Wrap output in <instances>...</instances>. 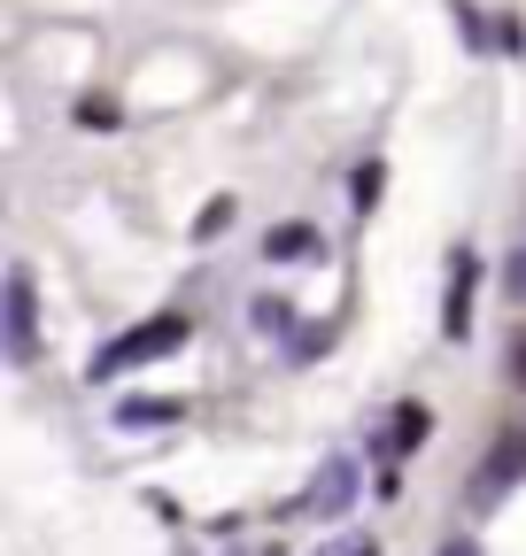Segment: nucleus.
<instances>
[{
	"mask_svg": "<svg viewBox=\"0 0 526 556\" xmlns=\"http://www.w3.org/2000/svg\"><path fill=\"white\" fill-rule=\"evenodd\" d=\"M518 479H526V426H503L473 464V510H496Z\"/></svg>",
	"mask_w": 526,
	"mask_h": 556,
	"instance_id": "nucleus-2",
	"label": "nucleus"
},
{
	"mask_svg": "<svg viewBox=\"0 0 526 556\" xmlns=\"http://www.w3.org/2000/svg\"><path fill=\"white\" fill-rule=\"evenodd\" d=\"M186 340H193V317L163 309V317H148V325H132V332L101 340V356L86 364V379H116V371H140V364H163L171 348H186Z\"/></svg>",
	"mask_w": 526,
	"mask_h": 556,
	"instance_id": "nucleus-1",
	"label": "nucleus"
},
{
	"mask_svg": "<svg viewBox=\"0 0 526 556\" xmlns=\"http://www.w3.org/2000/svg\"><path fill=\"white\" fill-rule=\"evenodd\" d=\"M473 287H480L473 255H456L449 263V302H441V340H465L473 332Z\"/></svg>",
	"mask_w": 526,
	"mask_h": 556,
	"instance_id": "nucleus-5",
	"label": "nucleus"
},
{
	"mask_svg": "<svg viewBox=\"0 0 526 556\" xmlns=\"http://www.w3.org/2000/svg\"><path fill=\"white\" fill-rule=\"evenodd\" d=\"M434 556H488L473 533H449V541H434Z\"/></svg>",
	"mask_w": 526,
	"mask_h": 556,
	"instance_id": "nucleus-16",
	"label": "nucleus"
},
{
	"mask_svg": "<svg viewBox=\"0 0 526 556\" xmlns=\"http://www.w3.org/2000/svg\"><path fill=\"white\" fill-rule=\"evenodd\" d=\"M511 379H518V387H526V332H518V340H511Z\"/></svg>",
	"mask_w": 526,
	"mask_h": 556,
	"instance_id": "nucleus-17",
	"label": "nucleus"
},
{
	"mask_svg": "<svg viewBox=\"0 0 526 556\" xmlns=\"http://www.w3.org/2000/svg\"><path fill=\"white\" fill-rule=\"evenodd\" d=\"M248 317H255V332H272V340H279V332H295V309H287L279 294H263V302H255Z\"/></svg>",
	"mask_w": 526,
	"mask_h": 556,
	"instance_id": "nucleus-9",
	"label": "nucleus"
},
{
	"mask_svg": "<svg viewBox=\"0 0 526 556\" xmlns=\"http://www.w3.org/2000/svg\"><path fill=\"white\" fill-rule=\"evenodd\" d=\"M171 417H186V402H163V394H132V402H116V426H132V433H155V426H171Z\"/></svg>",
	"mask_w": 526,
	"mask_h": 556,
	"instance_id": "nucleus-7",
	"label": "nucleus"
},
{
	"mask_svg": "<svg viewBox=\"0 0 526 556\" xmlns=\"http://www.w3.org/2000/svg\"><path fill=\"white\" fill-rule=\"evenodd\" d=\"M503 294H511V302H526V248H511V255H503Z\"/></svg>",
	"mask_w": 526,
	"mask_h": 556,
	"instance_id": "nucleus-13",
	"label": "nucleus"
},
{
	"mask_svg": "<svg viewBox=\"0 0 526 556\" xmlns=\"http://www.w3.org/2000/svg\"><path fill=\"white\" fill-rule=\"evenodd\" d=\"M0 317H9V364H39V287L32 263H9V294H0Z\"/></svg>",
	"mask_w": 526,
	"mask_h": 556,
	"instance_id": "nucleus-3",
	"label": "nucleus"
},
{
	"mask_svg": "<svg viewBox=\"0 0 526 556\" xmlns=\"http://www.w3.org/2000/svg\"><path fill=\"white\" fill-rule=\"evenodd\" d=\"M387 417H394V426H387V448H394V456H411V448L434 433V409H426V402H394Z\"/></svg>",
	"mask_w": 526,
	"mask_h": 556,
	"instance_id": "nucleus-8",
	"label": "nucleus"
},
{
	"mask_svg": "<svg viewBox=\"0 0 526 556\" xmlns=\"http://www.w3.org/2000/svg\"><path fill=\"white\" fill-rule=\"evenodd\" d=\"M456 31H465V39H473V47H480V54H488V24H480V16H473V0H456Z\"/></svg>",
	"mask_w": 526,
	"mask_h": 556,
	"instance_id": "nucleus-15",
	"label": "nucleus"
},
{
	"mask_svg": "<svg viewBox=\"0 0 526 556\" xmlns=\"http://www.w3.org/2000/svg\"><path fill=\"white\" fill-rule=\"evenodd\" d=\"M364 495V479H356V456H325L317 464V486L302 495V510L317 518V526H334V518H349V503Z\"/></svg>",
	"mask_w": 526,
	"mask_h": 556,
	"instance_id": "nucleus-4",
	"label": "nucleus"
},
{
	"mask_svg": "<svg viewBox=\"0 0 526 556\" xmlns=\"http://www.w3.org/2000/svg\"><path fill=\"white\" fill-rule=\"evenodd\" d=\"M317 556H379V541L372 533H341V541H325Z\"/></svg>",
	"mask_w": 526,
	"mask_h": 556,
	"instance_id": "nucleus-14",
	"label": "nucleus"
},
{
	"mask_svg": "<svg viewBox=\"0 0 526 556\" xmlns=\"http://www.w3.org/2000/svg\"><path fill=\"white\" fill-rule=\"evenodd\" d=\"M78 124H86V131H116L124 116H116V101H101V93H86V101H78Z\"/></svg>",
	"mask_w": 526,
	"mask_h": 556,
	"instance_id": "nucleus-11",
	"label": "nucleus"
},
{
	"mask_svg": "<svg viewBox=\"0 0 526 556\" xmlns=\"http://www.w3.org/2000/svg\"><path fill=\"white\" fill-rule=\"evenodd\" d=\"M233 556H240V548H233Z\"/></svg>",
	"mask_w": 526,
	"mask_h": 556,
	"instance_id": "nucleus-18",
	"label": "nucleus"
},
{
	"mask_svg": "<svg viewBox=\"0 0 526 556\" xmlns=\"http://www.w3.org/2000/svg\"><path fill=\"white\" fill-rule=\"evenodd\" d=\"M379 193H387V170L379 163H356V208H372Z\"/></svg>",
	"mask_w": 526,
	"mask_h": 556,
	"instance_id": "nucleus-12",
	"label": "nucleus"
},
{
	"mask_svg": "<svg viewBox=\"0 0 526 556\" xmlns=\"http://www.w3.org/2000/svg\"><path fill=\"white\" fill-rule=\"evenodd\" d=\"M317 225H302V217H287V225H272V232H263V255H272V263H317Z\"/></svg>",
	"mask_w": 526,
	"mask_h": 556,
	"instance_id": "nucleus-6",
	"label": "nucleus"
},
{
	"mask_svg": "<svg viewBox=\"0 0 526 556\" xmlns=\"http://www.w3.org/2000/svg\"><path fill=\"white\" fill-rule=\"evenodd\" d=\"M225 225H233V193H217V201L202 208V217H193V240H217Z\"/></svg>",
	"mask_w": 526,
	"mask_h": 556,
	"instance_id": "nucleus-10",
	"label": "nucleus"
}]
</instances>
